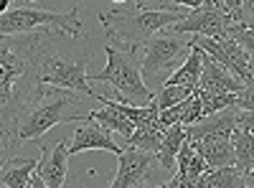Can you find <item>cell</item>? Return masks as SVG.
Listing matches in <instances>:
<instances>
[{"label":"cell","mask_w":254,"mask_h":188,"mask_svg":"<svg viewBox=\"0 0 254 188\" xmlns=\"http://www.w3.org/2000/svg\"><path fill=\"white\" fill-rule=\"evenodd\" d=\"M36 158H0V186L3 188H26L31 173L36 171Z\"/></svg>","instance_id":"18"},{"label":"cell","mask_w":254,"mask_h":188,"mask_svg":"<svg viewBox=\"0 0 254 188\" xmlns=\"http://www.w3.org/2000/svg\"><path fill=\"white\" fill-rule=\"evenodd\" d=\"M190 44L198 46L203 54H208L211 59H216L221 66H226L237 79L247 81L252 76V66H249V56L247 51L237 44L231 36H221V38H211V36H201V33H190Z\"/></svg>","instance_id":"9"},{"label":"cell","mask_w":254,"mask_h":188,"mask_svg":"<svg viewBox=\"0 0 254 188\" xmlns=\"http://www.w3.org/2000/svg\"><path fill=\"white\" fill-rule=\"evenodd\" d=\"M137 8H168L171 0H135Z\"/></svg>","instance_id":"30"},{"label":"cell","mask_w":254,"mask_h":188,"mask_svg":"<svg viewBox=\"0 0 254 188\" xmlns=\"http://www.w3.org/2000/svg\"><path fill=\"white\" fill-rule=\"evenodd\" d=\"M20 3H33V0H20Z\"/></svg>","instance_id":"34"},{"label":"cell","mask_w":254,"mask_h":188,"mask_svg":"<svg viewBox=\"0 0 254 188\" xmlns=\"http://www.w3.org/2000/svg\"><path fill=\"white\" fill-rule=\"evenodd\" d=\"M226 36H231L237 41V44L247 51V56H249V66H252V76H254V28H249V26H242V23H231L229 26V31H226Z\"/></svg>","instance_id":"25"},{"label":"cell","mask_w":254,"mask_h":188,"mask_svg":"<svg viewBox=\"0 0 254 188\" xmlns=\"http://www.w3.org/2000/svg\"><path fill=\"white\" fill-rule=\"evenodd\" d=\"M89 150H107L112 155H120L122 148L115 142L112 132L89 115L87 120L79 122V127L74 130V140L69 142V155H76V153H89Z\"/></svg>","instance_id":"11"},{"label":"cell","mask_w":254,"mask_h":188,"mask_svg":"<svg viewBox=\"0 0 254 188\" xmlns=\"http://www.w3.org/2000/svg\"><path fill=\"white\" fill-rule=\"evenodd\" d=\"M183 104H186V110H183V120H181V125H193V122H198V120L203 117V107H201V99H198L196 89L183 99Z\"/></svg>","instance_id":"26"},{"label":"cell","mask_w":254,"mask_h":188,"mask_svg":"<svg viewBox=\"0 0 254 188\" xmlns=\"http://www.w3.org/2000/svg\"><path fill=\"white\" fill-rule=\"evenodd\" d=\"M28 56L33 59L36 79L41 84L66 87L84 97H97L89 87V38L69 36L59 28H41L31 33H20Z\"/></svg>","instance_id":"1"},{"label":"cell","mask_w":254,"mask_h":188,"mask_svg":"<svg viewBox=\"0 0 254 188\" xmlns=\"http://www.w3.org/2000/svg\"><path fill=\"white\" fill-rule=\"evenodd\" d=\"M237 20V23H242V26H249V28H254V0H242V5H239V10L231 15Z\"/></svg>","instance_id":"27"},{"label":"cell","mask_w":254,"mask_h":188,"mask_svg":"<svg viewBox=\"0 0 254 188\" xmlns=\"http://www.w3.org/2000/svg\"><path fill=\"white\" fill-rule=\"evenodd\" d=\"M196 94L201 99L203 115L219 112V110H229V107L239 110V92H201V89H196Z\"/></svg>","instance_id":"23"},{"label":"cell","mask_w":254,"mask_h":188,"mask_svg":"<svg viewBox=\"0 0 254 188\" xmlns=\"http://www.w3.org/2000/svg\"><path fill=\"white\" fill-rule=\"evenodd\" d=\"M36 84V66L20 33L0 36V117L10 112Z\"/></svg>","instance_id":"5"},{"label":"cell","mask_w":254,"mask_h":188,"mask_svg":"<svg viewBox=\"0 0 254 188\" xmlns=\"http://www.w3.org/2000/svg\"><path fill=\"white\" fill-rule=\"evenodd\" d=\"M242 87H244L242 79H237L216 59L203 54V69H201V79H198L196 89H201V92H242Z\"/></svg>","instance_id":"14"},{"label":"cell","mask_w":254,"mask_h":188,"mask_svg":"<svg viewBox=\"0 0 254 188\" xmlns=\"http://www.w3.org/2000/svg\"><path fill=\"white\" fill-rule=\"evenodd\" d=\"M163 130H165L163 122H147V125H137V127L122 140H125V145H132V148L158 153V145L163 140Z\"/></svg>","instance_id":"21"},{"label":"cell","mask_w":254,"mask_h":188,"mask_svg":"<svg viewBox=\"0 0 254 188\" xmlns=\"http://www.w3.org/2000/svg\"><path fill=\"white\" fill-rule=\"evenodd\" d=\"M107 54V66L102 71H89V81H102L115 89L120 102L127 104H147L155 99V92L145 84L142 69H140V46H125L110 44L104 49Z\"/></svg>","instance_id":"4"},{"label":"cell","mask_w":254,"mask_h":188,"mask_svg":"<svg viewBox=\"0 0 254 188\" xmlns=\"http://www.w3.org/2000/svg\"><path fill=\"white\" fill-rule=\"evenodd\" d=\"M239 110H254V76L244 81V87L239 92Z\"/></svg>","instance_id":"28"},{"label":"cell","mask_w":254,"mask_h":188,"mask_svg":"<svg viewBox=\"0 0 254 188\" xmlns=\"http://www.w3.org/2000/svg\"><path fill=\"white\" fill-rule=\"evenodd\" d=\"M41 28H59L69 36H87L84 23L79 20V8L69 13H54L44 8H8L0 13V36H15V33H31Z\"/></svg>","instance_id":"7"},{"label":"cell","mask_w":254,"mask_h":188,"mask_svg":"<svg viewBox=\"0 0 254 188\" xmlns=\"http://www.w3.org/2000/svg\"><path fill=\"white\" fill-rule=\"evenodd\" d=\"M188 33H176L171 28H165L155 33L153 38H147L142 44V59H140V69L145 84H163L168 69H176L181 61L190 51V38Z\"/></svg>","instance_id":"6"},{"label":"cell","mask_w":254,"mask_h":188,"mask_svg":"<svg viewBox=\"0 0 254 188\" xmlns=\"http://www.w3.org/2000/svg\"><path fill=\"white\" fill-rule=\"evenodd\" d=\"M115 3H117V5H122V3H125V0H115Z\"/></svg>","instance_id":"33"},{"label":"cell","mask_w":254,"mask_h":188,"mask_svg":"<svg viewBox=\"0 0 254 188\" xmlns=\"http://www.w3.org/2000/svg\"><path fill=\"white\" fill-rule=\"evenodd\" d=\"M231 23H234V18H231V13L221 5V0H206L203 5L190 8V13H186L178 23L171 26V31L221 38V36H226Z\"/></svg>","instance_id":"8"},{"label":"cell","mask_w":254,"mask_h":188,"mask_svg":"<svg viewBox=\"0 0 254 188\" xmlns=\"http://www.w3.org/2000/svg\"><path fill=\"white\" fill-rule=\"evenodd\" d=\"M237 125L254 130V110H237Z\"/></svg>","instance_id":"29"},{"label":"cell","mask_w":254,"mask_h":188,"mask_svg":"<svg viewBox=\"0 0 254 188\" xmlns=\"http://www.w3.org/2000/svg\"><path fill=\"white\" fill-rule=\"evenodd\" d=\"M183 140H186V125H181V122H176V125L163 130V140H160L158 153H155L163 176L176 173V158H178V150H181Z\"/></svg>","instance_id":"16"},{"label":"cell","mask_w":254,"mask_h":188,"mask_svg":"<svg viewBox=\"0 0 254 188\" xmlns=\"http://www.w3.org/2000/svg\"><path fill=\"white\" fill-rule=\"evenodd\" d=\"M79 92L54 84H38L20 99L10 112L0 117V137L5 140V148L13 150L15 142L23 140H41L56 125L81 122L89 115L81 112Z\"/></svg>","instance_id":"2"},{"label":"cell","mask_w":254,"mask_h":188,"mask_svg":"<svg viewBox=\"0 0 254 188\" xmlns=\"http://www.w3.org/2000/svg\"><path fill=\"white\" fill-rule=\"evenodd\" d=\"M69 142L59 140L54 145V150H49L46 145H41V160L36 165V173H41L46 188H61L66 183L69 176Z\"/></svg>","instance_id":"12"},{"label":"cell","mask_w":254,"mask_h":188,"mask_svg":"<svg viewBox=\"0 0 254 188\" xmlns=\"http://www.w3.org/2000/svg\"><path fill=\"white\" fill-rule=\"evenodd\" d=\"M254 186V178L244 171H239L237 165H219V168H208L198 181L196 188H244Z\"/></svg>","instance_id":"15"},{"label":"cell","mask_w":254,"mask_h":188,"mask_svg":"<svg viewBox=\"0 0 254 188\" xmlns=\"http://www.w3.org/2000/svg\"><path fill=\"white\" fill-rule=\"evenodd\" d=\"M190 145H193V150L198 155H203V160L208 163V168H219V165H237V155H234L231 137L190 140Z\"/></svg>","instance_id":"17"},{"label":"cell","mask_w":254,"mask_h":188,"mask_svg":"<svg viewBox=\"0 0 254 188\" xmlns=\"http://www.w3.org/2000/svg\"><path fill=\"white\" fill-rule=\"evenodd\" d=\"M201 69H203V51L198 46L190 44L188 56L176 66V71L168 76L163 84H186L190 89H196L198 87V79H201Z\"/></svg>","instance_id":"19"},{"label":"cell","mask_w":254,"mask_h":188,"mask_svg":"<svg viewBox=\"0 0 254 188\" xmlns=\"http://www.w3.org/2000/svg\"><path fill=\"white\" fill-rule=\"evenodd\" d=\"M221 5H224L231 15H234V13L239 10V5H242V0H221Z\"/></svg>","instance_id":"32"},{"label":"cell","mask_w":254,"mask_h":188,"mask_svg":"<svg viewBox=\"0 0 254 188\" xmlns=\"http://www.w3.org/2000/svg\"><path fill=\"white\" fill-rule=\"evenodd\" d=\"M237 127V107L219 110L203 115L198 122L186 125V137L188 140H214V137H231Z\"/></svg>","instance_id":"13"},{"label":"cell","mask_w":254,"mask_h":188,"mask_svg":"<svg viewBox=\"0 0 254 188\" xmlns=\"http://www.w3.org/2000/svg\"><path fill=\"white\" fill-rule=\"evenodd\" d=\"M94 99H99L102 102V110H94L92 112V117L102 125V127H107L110 132H120L122 137H127L132 130H135V122L127 117L125 112H120L115 104H110V99L107 97H102V94H97Z\"/></svg>","instance_id":"20"},{"label":"cell","mask_w":254,"mask_h":188,"mask_svg":"<svg viewBox=\"0 0 254 188\" xmlns=\"http://www.w3.org/2000/svg\"><path fill=\"white\" fill-rule=\"evenodd\" d=\"M231 145H234V155H237V168L249 173L254 163V132L249 127L237 125L234 132H231Z\"/></svg>","instance_id":"22"},{"label":"cell","mask_w":254,"mask_h":188,"mask_svg":"<svg viewBox=\"0 0 254 188\" xmlns=\"http://www.w3.org/2000/svg\"><path fill=\"white\" fill-rule=\"evenodd\" d=\"M190 92L193 89L186 87V84H160V89L155 92V102H158L160 110H165V107H173V104L183 102Z\"/></svg>","instance_id":"24"},{"label":"cell","mask_w":254,"mask_h":188,"mask_svg":"<svg viewBox=\"0 0 254 188\" xmlns=\"http://www.w3.org/2000/svg\"><path fill=\"white\" fill-rule=\"evenodd\" d=\"M186 13L181 8H110L99 13V23L107 38L125 46H142L147 38L171 28Z\"/></svg>","instance_id":"3"},{"label":"cell","mask_w":254,"mask_h":188,"mask_svg":"<svg viewBox=\"0 0 254 188\" xmlns=\"http://www.w3.org/2000/svg\"><path fill=\"white\" fill-rule=\"evenodd\" d=\"M117 158H120V165H117L115 181L110 183L112 188H137V186L153 183L150 173H153L155 163H158L155 153L132 148V145H125Z\"/></svg>","instance_id":"10"},{"label":"cell","mask_w":254,"mask_h":188,"mask_svg":"<svg viewBox=\"0 0 254 188\" xmlns=\"http://www.w3.org/2000/svg\"><path fill=\"white\" fill-rule=\"evenodd\" d=\"M173 5H183V8H198V5H203L206 0H171Z\"/></svg>","instance_id":"31"}]
</instances>
